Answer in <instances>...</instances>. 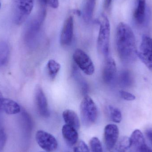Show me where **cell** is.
<instances>
[{"mask_svg": "<svg viewBox=\"0 0 152 152\" xmlns=\"http://www.w3.org/2000/svg\"><path fill=\"white\" fill-rule=\"evenodd\" d=\"M100 28L97 37L98 51L105 58L109 57L110 52V24L108 17L102 14L100 18Z\"/></svg>", "mask_w": 152, "mask_h": 152, "instance_id": "obj_2", "label": "cell"}, {"mask_svg": "<svg viewBox=\"0 0 152 152\" xmlns=\"http://www.w3.org/2000/svg\"><path fill=\"white\" fill-rule=\"evenodd\" d=\"M1 1H0V8H1Z\"/></svg>", "mask_w": 152, "mask_h": 152, "instance_id": "obj_33", "label": "cell"}, {"mask_svg": "<svg viewBox=\"0 0 152 152\" xmlns=\"http://www.w3.org/2000/svg\"><path fill=\"white\" fill-rule=\"evenodd\" d=\"M139 152H152V150L145 144L141 148Z\"/></svg>", "mask_w": 152, "mask_h": 152, "instance_id": "obj_30", "label": "cell"}, {"mask_svg": "<svg viewBox=\"0 0 152 152\" xmlns=\"http://www.w3.org/2000/svg\"><path fill=\"white\" fill-rule=\"evenodd\" d=\"M74 152H90L88 146L83 141L78 143L74 148Z\"/></svg>", "mask_w": 152, "mask_h": 152, "instance_id": "obj_25", "label": "cell"}, {"mask_svg": "<svg viewBox=\"0 0 152 152\" xmlns=\"http://www.w3.org/2000/svg\"><path fill=\"white\" fill-rule=\"evenodd\" d=\"M47 67L49 76L52 79H54L60 70V64L54 60L50 59L48 61Z\"/></svg>", "mask_w": 152, "mask_h": 152, "instance_id": "obj_19", "label": "cell"}, {"mask_svg": "<svg viewBox=\"0 0 152 152\" xmlns=\"http://www.w3.org/2000/svg\"><path fill=\"white\" fill-rule=\"evenodd\" d=\"M4 97L3 96L1 92L0 91V112L2 110V101L3 100Z\"/></svg>", "mask_w": 152, "mask_h": 152, "instance_id": "obj_32", "label": "cell"}, {"mask_svg": "<svg viewBox=\"0 0 152 152\" xmlns=\"http://www.w3.org/2000/svg\"><path fill=\"white\" fill-rule=\"evenodd\" d=\"M117 52L121 60L125 63L135 61L137 56L136 42L134 32L128 24L121 22L116 34Z\"/></svg>", "mask_w": 152, "mask_h": 152, "instance_id": "obj_1", "label": "cell"}, {"mask_svg": "<svg viewBox=\"0 0 152 152\" xmlns=\"http://www.w3.org/2000/svg\"><path fill=\"white\" fill-rule=\"evenodd\" d=\"M63 119L66 124L73 127L77 130L80 127L79 118L74 111L66 110L62 113Z\"/></svg>", "mask_w": 152, "mask_h": 152, "instance_id": "obj_15", "label": "cell"}, {"mask_svg": "<svg viewBox=\"0 0 152 152\" xmlns=\"http://www.w3.org/2000/svg\"><path fill=\"white\" fill-rule=\"evenodd\" d=\"M73 59L78 67L88 75H92L95 71L94 63L90 57L84 51L76 50L73 54Z\"/></svg>", "mask_w": 152, "mask_h": 152, "instance_id": "obj_4", "label": "cell"}, {"mask_svg": "<svg viewBox=\"0 0 152 152\" xmlns=\"http://www.w3.org/2000/svg\"><path fill=\"white\" fill-rule=\"evenodd\" d=\"M90 148L92 152H103L102 143L96 137H93L89 142Z\"/></svg>", "mask_w": 152, "mask_h": 152, "instance_id": "obj_23", "label": "cell"}, {"mask_svg": "<svg viewBox=\"0 0 152 152\" xmlns=\"http://www.w3.org/2000/svg\"><path fill=\"white\" fill-rule=\"evenodd\" d=\"M35 102L39 114L44 118L50 116L47 98L41 86L37 85L34 92Z\"/></svg>", "mask_w": 152, "mask_h": 152, "instance_id": "obj_7", "label": "cell"}, {"mask_svg": "<svg viewBox=\"0 0 152 152\" xmlns=\"http://www.w3.org/2000/svg\"><path fill=\"white\" fill-rule=\"evenodd\" d=\"M119 94L121 98L126 101H134L136 99V96L134 94L127 91L121 90L120 91Z\"/></svg>", "mask_w": 152, "mask_h": 152, "instance_id": "obj_27", "label": "cell"}, {"mask_svg": "<svg viewBox=\"0 0 152 152\" xmlns=\"http://www.w3.org/2000/svg\"><path fill=\"white\" fill-rule=\"evenodd\" d=\"M74 27V19L72 16H69L64 22L61 34L60 42L62 45L67 46L72 43Z\"/></svg>", "mask_w": 152, "mask_h": 152, "instance_id": "obj_10", "label": "cell"}, {"mask_svg": "<svg viewBox=\"0 0 152 152\" xmlns=\"http://www.w3.org/2000/svg\"><path fill=\"white\" fill-rule=\"evenodd\" d=\"M119 134L118 128L114 124H108L104 129V140L106 148L111 151L115 148Z\"/></svg>", "mask_w": 152, "mask_h": 152, "instance_id": "obj_8", "label": "cell"}, {"mask_svg": "<svg viewBox=\"0 0 152 152\" xmlns=\"http://www.w3.org/2000/svg\"><path fill=\"white\" fill-rule=\"evenodd\" d=\"M134 11V18L137 25L142 26L146 20V0H136Z\"/></svg>", "mask_w": 152, "mask_h": 152, "instance_id": "obj_11", "label": "cell"}, {"mask_svg": "<svg viewBox=\"0 0 152 152\" xmlns=\"http://www.w3.org/2000/svg\"></svg>", "mask_w": 152, "mask_h": 152, "instance_id": "obj_35", "label": "cell"}, {"mask_svg": "<svg viewBox=\"0 0 152 152\" xmlns=\"http://www.w3.org/2000/svg\"><path fill=\"white\" fill-rule=\"evenodd\" d=\"M145 133H146V136H147L148 139L152 143V130L149 129V130H146Z\"/></svg>", "mask_w": 152, "mask_h": 152, "instance_id": "obj_31", "label": "cell"}, {"mask_svg": "<svg viewBox=\"0 0 152 152\" xmlns=\"http://www.w3.org/2000/svg\"><path fill=\"white\" fill-rule=\"evenodd\" d=\"M137 56L146 67L152 71V38L150 37H143Z\"/></svg>", "mask_w": 152, "mask_h": 152, "instance_id": "obj_5", "label": "cell"}, {"mask_svg": "<svg viewBox=\"0 0 152 152\" xmlns=\"http://www.w3.org/2000/svg\"><path fill=\"white\" fill-rule=\"evenodd\" d=\"M10 50L7 44L0 42V67L4 66L9 59Z\"/></svg>", "mask_w": 152, "mask_h": 152, "instance_id": "obj_20", "label": "cell"}, {"mask_svg": "<svg viewBox=\"0 0 152 152\" xmlns=\"http://www.w3.org/2000/svg\"><path fill=\"white\" fill-rule=\"evenodd\" d=\"M112 2V0H104V6L106 10H108L110 7Z\"/></svg>", "mask_w": 152, "mask_h": 152, "instance_id": "obj_29", "label": "cell"}, {"mask_svg": "<svg viewBox=\"0 0 152 152\" xmlns=\"http://www.w3.org/2000/svg\"><path fill=\"white\" fill-rule=\"evenodd\" d=\"M7 137L3 128L0 124V151L3 149L6 144Z\"/></svg>", "mask_w": 152, "mask_h": 152, "instance_id": "obj_26", "label": "cell"}, {"mask_svg": "<svg viewBox=\"0 0 152 152\" xmlns=\"http://www.w3.org/2000/svg\"><path fill=\"white\" fill-rule=\"evenodd\" d=\"M74 74H75V77L76 80H77L79 85L80 86L81 92L85 94V96L86 95V94H87L88 91V86L87 84L84 80V79L81 77V76H80L78 72L75 69V70Z\"/></svg>", "mask_w": 152, "mask_h": 152, "instance_id": "obj_24", "label": "cell"}, {"mask_svg": "<svg viewBox=\"0 0 152 152\" xmlns=\"http://www.w3.org/2000/svg\"><path fill=\"white\" fill-rule=\"evenodd\" d=\"M130 148L136 152H139L141 148L145 144L144 137L139 129H136L132 133L130 138Z\"/></svg>", "mask_w": 152, "mask_h": 152, "instance_id": "obj_13", "label": "cell"}, {"mask_svg": "<svg viewBox=\"0 0 152 152\" xmlns=\"http://www.w3.org/2000/svg\"><path fill=\"white\" fill-rule=\"evenodd\" d=\"M80 115L82 122L86 126H92L97 120V106L93 99L86 95L84 96L80 104Z\"/></svg>", "mask_w": 152, "mask_h": 152, "instance_id": "obj_3", "label": "cell"}, {"mask_svg": "<svg viewBox=\"0 0 152 152\" xmlns=\"http://www.w3.org/2000/svg\"><path fill=\"white\" fill-rule=\"evenodd\" d=\"M130 149V142L129 138L123 137L120 140L117 146V152L126 151Z\"/></svg>", "mask_w": 152, "mask_h": 152, "instance_id": "obj_22", "label": "cell"}, {"mask_svg": "<svg viewBox=\"0 0 152 152\" xmlns=\"http://www.w3.org/2000/svg\"><path fill=\"white\" fill-rule=\"evenodd\" d=\"M118 82L120 85L123 87H129L134 83V77L129 70H124L120 73L118 76Z\"/></svg>", "mask_w": 152, "mask_h": 152, "instance_id": "obj_18", "label": "cell"}, {"mask_svg": "<svg viewBox=\"0 0 152 152\" xmlns=\"http://www.w3.org/2000/svg\"><path fill=\"white\" fill-rule=\"evenodd\" d=\"M45 4L49 5L53 9H57L59 6V0H42Z\"/></svg>", "mask_w": 152, "mask_h": 152, "instance_id": "obj_28", "label": "cell"}, {"mask_svg": "<svg viewBox=\"0 0 152 152\" xmlns=\"http://www.w3.org/2000/svg\"><path fill=\"white\" fill-rule=\"evenodd\" d=\"M20 15L28 17L34 8V0H14Z\"/></svg>", "mask_w": 152, "mask_h": 152, "instance_id": "obj_14", "label": "cell"}, {"mask_svg": "<svg viewBox=\"0 0 152 152\" xmlns=\"http://www.w3.org/2000/svg\"><path fill=\"white\" fill-rule=\"evenodd\" d=\"M2 110L5 113L10 115L17 114L21 111L20 106L18 104L8 98H4L2 103Z\"/></svg>", "mask_w": 152, "mask_h": 152, "instance_id": "obj_16", "label": "cell"}, {"mask_svg": "<svg viewBox=\"0 0 152 152\" xmlns=\"http://www.w3.org/2000/svg\"><path fill=\"white\" fill-rule=\"evenodd\" d=\"M77 130L71 126L65 124L62 129V134L63 137L69 145H75L78 140Z\"/></svg>", "mask_w": 152, "mask_h": 152, "instance_id": "obj_12", "label": "cell"}, {"mask_svg": "<svg viewBox=\"0 0 152 152\" xmlns=\"http://www.w3.org/2000/svg\"><path fill=\"white\" fill-rule=\"evenodd\" d=\"M35 138L39 146L45 151L53 152L58 148L57 139L53 135L46 131L38 130L36 134Z\"/></svg>", "mask_w": 152, "mask_h": 152, "instance_id": "obj_6", "label": "cell"}, {"mask_svg": "<svg viewBox=\"0 0 152 152\" xmlns=\"http://www.w3.org/2000/svg\"><path fill=\"white\" fill-rule=\"evenodd\" d=\"M126 152V151H119V152Z\"/></svg>", "mask_w": 152, "mask_h": 152, "instance_id": "obj_34", "label": "cell"}, {"mask_svg": "<svg viewBox=\"0 0 152 152\" xmlns=\"http://www.w3.org/2000/svg\"><path fill=\"white\" fill-rule=\"evenodd\" d=\"M108 112L110 118L115 123H119L122 120V114L118 108L110 105L108 106Z\"/></svg>", "mask_w": 152, "mask_h": 152, "instance_id": "obj_21", "label": "cell"}, {"mask_svg": "<svg viewBox=\"0 0 152 152\" xmlns=\"http://www.w3.org/2000/svg\"><path fill=\"white\" fill-rule=\"evenodd\" d=\"M117 75L116 62L113 58L108 57L104 62L102 71V78L104 83L111 84Z\"/></svg>", "mask_w": 152, "mask_h": 152, "instance_id": "obj_9", "label": "cell"}, {"mask_svg": "<svg viewBox=\"0 0 152 152\" xmlns=\"http://www.w3.org/2000/svg\"><path fill=\"white\" fill-rule=\"evenodd\" d=\"M96 0H86L82 11V16L85 22L88 23L92 20L95 7Z\"/></svg>", "mask_w": 152, "mask_h": 152, "instance_id": "obj_17", "label": "cell"}]
</instances>
